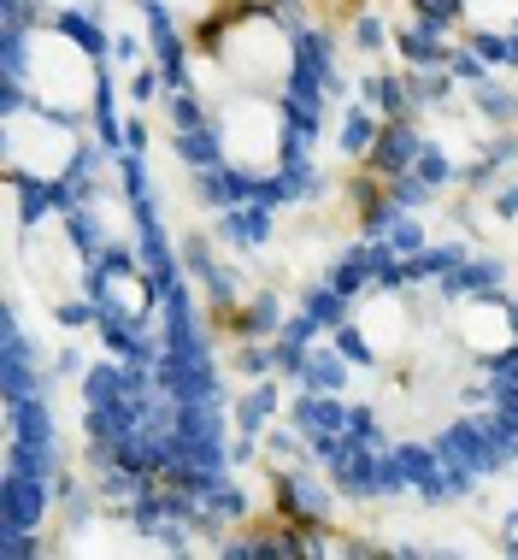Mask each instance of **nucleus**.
<instances>
[{
  "mask_svg": "<svg viewBox=\"0 0 518 560\" xmlns=\"http://www.w3.org/2000/svg\"><path fill=\"white\" fill-rule=\"evenodd\" d=\"M219 66L248 95H278L289 83V71H295V48H289V36L278 24L254 12V19H231L219 30Z\"/></svg>",
  "mask_w": 518,
  "mask_h": 560,
  "instance_id": "obj_1",
  "label": "nucleus"
},
{
  "mask_svg": "<svg viewBox=\"0 0 518 560\" xmlns=\"http://www.w3.org/2000/svg\"><path fill=\"white\" fill-rule=\"evenodd\" d=\"M24 83H30V95H36V107L78 113V107H89V95H95V59L66 36H30Z\"/></svg>",
  "mask_w": 518,
  "mask_h": 560,
  "instance_id": "obj_2",
  "label": "nucleus"
},
{
  "mask_svg": "<svg viewBox=\"0 0 518 560\" xmlns=\"http://www.w3.org/2000/svg\"><path fill=\"white\" fill-rule=\"evenodd\" d=\"M224 154H231V165H242V172L266 177L278 172L283 160V113L271 95H242L224 107Z\"/></svg>",
  "mask_w": 518,
  "mask_h": 560,
  "instance_id": "obj_3",
  "label": "nucleus"
},
{
  "mask_svg": "<svg viewBox=\"0 0 518 560\" xmlns=\"http://www.w3.org/2000/svg\"><path fill=\"white\" fill-rule=\"evenodd\" d=\"M71 160H78V136H71V125H59L48 107H30V113L7 118V165L19 177L48 184V177H59Z\"/></svg>",
  "mask_w": 518,
  "mask_h": 560,
  "instance_id": "obj_4",
  "label": "nucleus"
},
{
  "mask_svg": "<svg viewBox=\"0 0 518 560\" xmlns=\"http://www.w3.org/2000/svg\"><path fill=\"white\" fill-rule=\"evenodd\" d=\"M30 271H36V283L48 295H71V283H78V248H71V236L59 224H36V236H30Z\"/></svg>",
  "mask_w": 518,
  "mask_h": 560,
  "instance_id": "obj_5",
  "label": "nucleus"
},
{
  "mask_svg": "<svg viewBox=\"0 0 518 560\" xmlns=\"http://www.w3.org/2000/svg\"><path fill=\"white\" fill-rule=\"evenodd\" d=\"M454 337H460L471 354H501V348L513 342V319L495 301H466V307H454Z\"/></svg>",
  "mask_w": 518,
  "mask_h": 560,
  "instance_id": "obj_6",
  "label": "nucleus"
},
{
  "mask_svg": "<svg viewBox=\"0 0 518 560\" xmlns=\"http://www.w3.org/2000/svg\"><path fill=\"white\" fill-rule=\"evenodd\" d=\"M360 330H365V342H377L384 354H401L407 342H413V319H407V307L395 295H377V301H365V313H360Z\"/></svg>",
  "mask_w": 518,
  "mask_h": 560,
  "instance_id": "obj_7",
  "label": "nucleus"
},
{
  "mask_svg": "<svg viewBox=\"0 0 518 560\" xmlns=\"http://www.w3.org/2000/svg\"><path fill=\"white\" fill-rule=\"evenodd\" d=\"M466 7H471V19H478V24H507L518 12V0H466Z\"/></svg>",
  "mask_w": 518,
  "mask_h": 560,
  "instance_id": "obj_8",
  "label": "nucleus"
},
{
  "mask_svg": "<svg viewBox=\"0 0 518 560\" xmlns=\"http://www.w3.org/2000/svg\"><path fill=\"white\" fill-rule=\"evenodd\" d=\"M48 7H78V0H48Z\"/></svg>",
  "mask_w": 518,
  "mask_h": 560,
  "instance_id": "obj_9",
  "label": "nucleus"
}]
</instances>
